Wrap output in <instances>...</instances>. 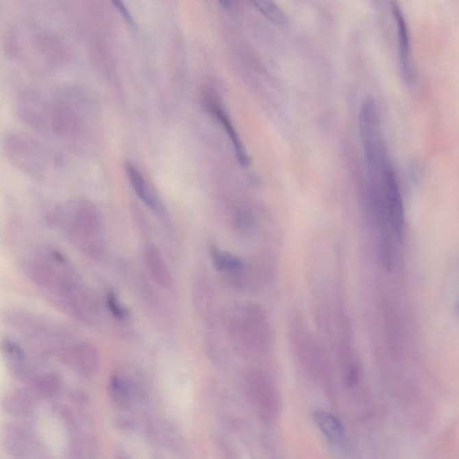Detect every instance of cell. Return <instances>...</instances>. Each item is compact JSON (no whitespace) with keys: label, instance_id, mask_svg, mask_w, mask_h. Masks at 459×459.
I'll return each instance as SVG.
<instances>
[{"label":"cell","instance_id":"1","mask_svg":"<svg viewBox=\"0 0 459 459\" xmlns=\"http://www.w3.org/2000/svg\"><path fill=\"white\" fill-rule=\"evenodd\" d=\"M230 338L235 350L252 358L265 353L271 340V327L265 310L257 304L235 308L228 321Z\"/></svg>","mask_w":459,"mask_h":459},{"label":"cell","instance_id":"2","mask_svg":"<svg viewBox=\"0 0 459 459\" xmlns=\"http://www.w3.org/2000/svg\"><path fill=\"white\" fill-rule=\"evenodd\" d=\"M359 129L366 161L371 175H376L384 169L388 161L380 127L379 110L373 98H367L363 101L359 114Z\"/></svg>","mask_w":459,"mask_h":459},{"label":"cell","instance_id":"3","mask_svg":"<svg viewBox=\"0 0 459 459\" xmlns=\"http://www.w3.org/2000/svg\"><path fill=\"white\" fill-rule=\"evenodd\" d=\"M243 388L255 414L262 422L271 423L277 419L280 401L277 388L269 375L260 370L244 373Z\"/></svg>","mask_w":459,"mask_h":459},{"label":"cell","instance_id":"4","mask_svg":"<svg viewBox=\"0 0 459 459\" xmlns=\"http://www.w3.org/2000/svg\"><path fill=\"white\" fill-rule=\"evenodd\" d=\"M5 151L14 166L33 176L45 173L47 160L42 145L30 136L14 134L5 139Z\"/></svg>","mask_w":459,"mask_h":459},{"label":"cell","instance_id":"5","mask_svg":"<svg viewBox=\"0 0 459 459\" xmlns=\"http://www.w3.org/2000/svg\"><path fill=\"white\" fill-rule=\"evenodd\" d=\"M57 301L66 312L83 323L95 325L100 321L101 309L97 298L78 280L61 293Z\"/></svg>","mask_w":459,"mask_h":459},{"label":"cell","instance_id":"6","mask_svg":"<svg viewBox=\"0 0 459 459\" xmlns=\"http://www.w3.org/2000/svg\"><path fill=\"white\" fill-rule=\"evenodd\" d=\"M60 353L64 362L81 377L90 379L100 370V354L91 343L69 339Z\"/></svg>","mask_w":459,"mask_h":459},{"label":"cell","instance_id":"7","mask_svg":"<svg viewBox=\"0 0 459 459\" xmlns=\"http://www.w3.org/2000/svg\"><path fill=\"white\" fill-rule=\"evenodd\" d=\"M383 199L389 225L396 238L402 240L406 232V216L399 182L391 165L387 162L382 171Z\"/></svg>","mask_w":459,"mask_h":459},{"label":"cell","instance_id":"8","mask_svg":"<svg viewBox=\"0 0 459 459\" xmlns=\"http://www.w3.org/2000/svg\"><path fill=\"white\" fill-rule=\"evenodd\" d=\"M2 443L5 451L14 458H32L37 451L36 437L24 427L8 424L2 430Z\"/></svg>","mask_w":459,"mask_h":459},{"label":"cell","instance_id":"9","mask_svg":"<svg viewBox=\"0 0 459 459\" xmlns=\"http://www.w3.org/2000/svg\"><path fill=\"white\" fill-rule=\"evenodd\" d=\"M392 14L396 20L397 27V46H399V59L403 77L408 82L414 77L412 71L410 36L408 34V25L399 5L396 2H392Z\"/></svg>","mask_w":459,"mask_h":459},{"label":"cell","instance_id":"10","mask_svg":"<svg viewBox=\"0 0 459 459\" xmlns=\"http://www.w3.org/2000/svg\"><path fill=\"white\" fill-rule=\"evenodd\" d=\"M2 353L11 373L21 380H29L31 375L30 365L28 364L27 357L24 351L10 340H5L2 344Z\"/></svg>","mask_w":459,"mask_h":459},{"label":"cell","instance_id":"11","mask_svg":"<svg viewBox=\"0 0 459 459\" xmlns=\"http://www.w3.org/2000/svg\"><path fill=\"white\" fill-rule=\"evenodd\" d=\"M145 262L150 277L159 286L164 289L173 287V279L170 270L155 247H148L145 249Z\"/></svg>","mask_w":459,"mask_h":459},{"label":"cell","instance_id":"12","mask_svg":"<svg viewBox=\"0 0 459 459\" xmlns=\"http://www.w3.org/2000/svg\"><path fill=\"white\" fill-rule=\"evenodd\" d=\"M208 106L209 110H210L211 112H213V114L216 116L217 120L223 125L225 132L227 133L230 140L232 142V147L234 148L235 156H236L238 162H239L240 165H242L244 168L249 167L251 161H249L248 153H247L243 142L240 140L236 129L232 126V121L230 120L227 114H225V110L221 108V107L218 106L216 103H214V101H212Z\"/></svg>","mask_w":459,"mask_h":459},{"label":"cell","instance_id":"13","mask_svg":"<svg viewBox=\"0 0 459 459\" xmlns=\"http://www.w3.org/2000/svg\"><path fill=\"white\" fill-rule=\"evenodd\" d=\"M313 419L330 443L342 445L345 441V429L338 418L327 411L318 410L313 414Z\"/></svg>","mask_w":459,"mask_h":459},{"label":"cell","instance_id":"14","mask_svg":"<svg viewBox=\"0 0 459 459\" xmlns=\"http://www.w3.org/2000/svg\"><path fill=\"white\" fill-rule=\"evenodd\" d=\"M110 399L119 409H129L135 397V388L129 379L120 374H114L110 380Z\"/></svg>","mask_w":459,"mask_h":459},{"label":"cell","instance_id":"15","mask_svg":"<svg viewBox=\"0 0 459 459\" xmlns=\"http://www.w3.org/2000/svg\"><path fill=\"white\" fill-rule=\"evenodd\" d=\"M3 408L14 417H28L34 412V403L30 395L23 391H12L5 395Z\"/></svg>","mask_w":459,"mask_h":459},{"label":"cell","instance_id":"16","mask_svg":"<svg viewBox=\"0 0 459 459\" xmlns=\"http://www.w3.org/2000/svg\"><path fill=\"white\" fill-rule=\"evenodd\" d=\"M193 302L197 312L203 318L212 319L216 312V296L208 283H197L194 287Z\"/></svg>","mask_w":459,"mask_h":459},{"label":"cell","instance_id":"17","mask_svg":"<svg viewBox=\"0 0 459 459\" xmlns=\"http://www.w3.org/2000/svg\"><path fill=\"white\" fill-rule=\"evenodd\" d=\"M126 171L127 177H129V182L132 183L134 190H135V193L138 195L139 199H140L148 208L156 209V202L155 197H153L149 188H148L147 182H145L144 177L142 175L140 171L138 170V168H136L135 165L129 164V162H127L126 164Z\"/></svg>","mask_w":459,"mask_h":459},{"label":"cell","instance_id":"18","mask_svg":"<svg viewBox=\"0 0 459 459\" xmlns=\"http://www.w3.org/2000/svg\"><path fill=\"white\" fill-rule=\"evenodd\" d=\"M30 385L36 394L42 397L56 396L60 390V382L57 376L51 373L32 374L29 377Z\"/></svg>","mask_w":459,"mask_h":459},{"label":"cell","instance_id":"19","mask_svg":"<svg viewBox=\"0 0 459 459\" xmlns=\"http://www.w3.org/2000/svg\"><path fill=\"white\" fill-rule=\"evenodd\" d=\"M249 1L258 12L273 25H277L278 27H284L286 25V14L275 2V0H249Z\"/></svg>","mask_w":459,"mask_h":459},{"label":"cell","instance_id":"20","mask_svg":"<svg viewBox=\"0 0 459 459\" xmlns=\"http://www.w3.org/2000/svg\"><path fill=\"white\" fill-rule=\"evenodd\" d=\"M212 260L218 271L238 274L242 272L244 264L236 256L230 254L221 249H213L211 251Z\"/></svg>","mask_w":459,"mask_h":459},{"label":"cell","instance_id":"21","mask_svg":"<svg viewBox=\"0 0 459 459\" xmlns=\"http://www.w3.org/2000/svg\"><path fill=\"white\" fill-rule=\"evenodd\" d=\"M107 304H108L110 312H112V314L116 319L123 321V319H127V316H129V310L122 304L120 299L117 297L115 293H108V296H107Z\"/></svg>","mask_w":459,"mask_h":459},{"label":"cell","instance_id":"22","mask_svg":"<svg viewBox=\"0 0 459 459\" xmlns=\"http://www.w3.org/2000/svg\"><path fill=\"white\" fill-rule=\"evenodd\" d=\"M359 380V371L356 365H351L347 373V383L350 388L357 384Z\"/></svg>","mask_w":459,"mask_h":459},{"label":"cell","instance_id":"23","mask_svg":"<svg viewBox=\"0 0 459 459\" xmlns=\"http://www.w3.org/2000/svg\"><path fill=\"white\" fill-rule=\"evenodd\" d=\"M112 1L115 7L118 8V10L120 11L122 16L125 17V19L129 21V23H132V17L130 16L129 10H127L126 5H124L123 1L122 0H112Z\"/></svg>","mask_w":459,"mask_h":459},{"label":"cell","instance_id":"24","mask_svg":"<svg viewBox=\"0 0 459 459\" xmlns=\"http://www.w3.org/2000/svg\"><path fill=\"white\" fill-rule=\"evenodd\" d=\"M220 2V4L223 5L225 8H231L232 0H218Z\"/></svg>","mask_w":459,"mask_h":459}]
</instances>
